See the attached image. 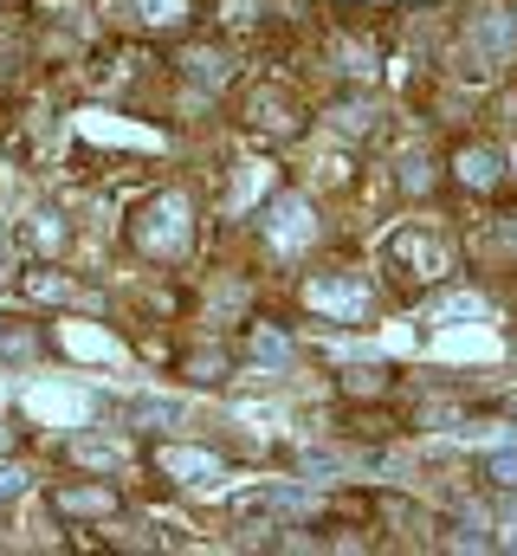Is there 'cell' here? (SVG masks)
<instances>
[{"instance_id":"cell-1","label":"cell","mask_w":517,"mask_h":556,"mask_svg":"<svg viewBox=\"0 0 517 556\" xmlns=\"http://www.w3.org/2000/svg\"><path fill=\"white\" fill-rule=\"evenodd\" d=\"M304 298H311V311H324V317H337V324H363V317H369V285H363V278L324 273V278L304 285Z\"/></svg>"},{"instance_id":"cell-2","label":"cell","mask_w":517,"mask_h":556,"mask_svg":"<svg viewBox=\"0 0 517 556\" xmlns=\"http://www.w3.org/2000/svg\"><path fill=\"white\" fill-rule=\"evenodd\" d=\"M388 266L407 278H440L453 266V253H446V240H433V233H420V227H401L394 240H388Z\"/></svg>"},{"instance_id":"cell-3","label":"cell","mask_w":517,"mask_h":556,"mask_svg":"<svg viewBox=\"0 0 517 556\" xmlns=\"http://www.w3.org/2000/svg\"><path fill=\"white\" fill-rule=\"evenodd\" d=\"M265 240H272V253H304V247L317 240L311 201H298V194H278V201L265 207Z\"/></svg>"},{"instance_id":"cell-4","label":"cell","mask_w":517,"mask_h":556,"mask_svg":"<svg viewBox=\"0 0 517 556\" xmlns=\"http://www.w3.org/2000/svg\"><path fill=\"white\" fill-rule=\"evenodd\" d=\"M317 498L298 492V485H258V492H240L234 498V518H272V525H291V518H311Z\"/></svg>"},{"instance_id":"cell-5","label":"cell","mask_w":517,"mask_h":556,"mask_svg":"<svg viewBox=\"0 0 517 556\" xmlns=\"http://www.w3.org/2000/svg\"><path fill=\"white\" fill-rule=\"evenodd\" d=\"M142 247H149V253H188V201H181V194H162V201L149 207Z\"/></svg>"},{"instance_id":"cell-6","label":"cell","mask_w":517,"mask_h":556,"mask_svg":"<svg viewBox=\"0 0 517 556\" xmlns=\"http://www.w3.org/2000/svg\"><path fill=\"white\" fill-rule=\"evenodd\" d=\"M162 472L168 479H181V485H194V492H207V485H220L227 472H220V459L214 453H201V446H162Z\"/></svg>"},{"instance_id":"cell-7","label":"cell","mask_w":517,"mask_h":556,"mask_svg":"<svg viewBox=\"0 0 517 556\" xmlns=\"http://www.w3.org/2000/svg\"><path fill=\"white\" fill-rule=\"evenodd\" d=\"M72 459H78V466H98V472H117L129 459V446L111 440V433H78V440H72Z\"/></svg>"},{"instance_id":"cell-8","label":"cell","mask_w":517,"mask_h":556,"mask_svg":"<svg viewBox=\"0 0 517 556\" xmlns=\"http://www.w3.org/2000/svg\"><path fill=\"white\" fill-rule=\"evenodd\" d=\"M472 46H479V52H512V13L486 7V13L472 20Z\"/></svg>"},{"instance_id":"cell-9","label":"cell","mask_w":517,"mask_h":556,"mask_svg":"<svg viewBox=\"0 0 517 556\" xmlns=\"http://www.w3.org/2000/svg\"><path fill=\"white\" fill-rule=\"evenodd\" d=\"M486 317H492V311H486V298H472V291L433 304V324H486Z\"/></svg>"},{"instance_id":"cell-10","label":"cell","mask_w":517,"mask_h":556,"mask_svg":"<svg viewBox=\"0 0 517 556\" xmlns=\"http://www.w3.org/2000/svg\"><path fill=\"white\" fill-rule=\"evenodd\" d=\"M459 181H466V188H492V181H499V155H492V149H466V155H459Z\"/></svg>"},{"instance_id":"cell-11","label":"cell","mask_w":517,"mask_h":556,"mask_svg":"<svg viewBox=\"0 0 517 556\" xmlns=\"http://www.w3.org/2000/svg\"><path fill=\"white\" fill-rule=\"evenodd\" d=\"M188 72H194V85H227V59L220 52H188Z\"/></svg>"},{"instance_id":"cell-12","label":"cell","mask_w":517,"mask_h":556,"mask_svg":"<svg viewBox=\"0 0 517 556\" xmlns=\"http://www.w3.org/2000/svg\"><path fill=\"white\" fill-rule=\"evenodd\" d=\"M136 13L149 26H175V20H188V0H136Z\"/></svg>"},{"instance_id":"cell-13","label":"cell","mask_w":517,"mask_h":556,"mask_svg":"<svg viewBox=\"0 0 517 556\" xmlns=\"http://www.w3.org/2000/svg\"><path fill=\"white\" fill-rule=\"evenodd\" d=\"M253 356L258 363H291V343L285 337H253Z\"/></svg>"},{"instance_id":"cell-14","label":"cell","mask_w":517,"mask_h":556,"mask_svg":"<svg viewBox=\"0 0 517 556\" xmlns=\"http://www.w3.org/2000/svg\"><path fill=\"white\" fill-rule=\"evenodd\" d=\"M492 479H499V485H517V453H512V446H499V453H492Z\"/></svg>"},{"instance_id":"cell-15","label":"cell","mask_w":517,"mask_h":556,"mask_svg":"<svg viewBox=\"0 0 517 556\" xmlns=\"http://www.w3.org/2000/svg\"><path fill=\"white\" fill-rule=\"evenodd\" d=\"M65 511H111L104 492H65Z\"/></svg>"},{"instance_id":"cell-16","label":"cell","mask_w":517,"mask_h":556,"mask_svg":"<svg viewBox=\"0 0 517 556\" xmlns=\"http://www.w3.org/2000/svg\"><path fill=\"white\" fill-rule=\"evenodd\" d=\"M20 492H26V472L20 466H0V505H13Z\"/></svg>"},{"instance_id":"cell-17","label":"cell","mask_w":517,"mask_h":556,"mask_svg":"<svg viewBox=\"0 0 517 556\" xmlns=\"http://www.w3.org/2000/svg\"><path fill=\"white\" fill-rule=\"evenodd\" d=\"M337 130H350V137H363V130H369V111H363V104H350V111H337Z\"/></svg>"},{"instance_id":"cell-18","label":"cell","mask_w":517,"mask_h":556,"mask_svg":"<svg viewBox=\"0 0 517 556\" xmlns=\"http://www.w3.org/2000/svg\"><path fill=\"white\" fill-rule=\"evenodd\" d=\"M401 188H414V194L427 188V162H420V155H407V162H401Z\"/></svg>"},{"instance_id":"cell-19","label":"cell","mask_w":517,"mask_h":556,"mask_svg":"<svg viewBox=\"0 0 517 556\" xmlns=\"http://www.w3.org/2000/svg\"><path fill=\"white\" fill-rule=\"evenodd\" d=\"M253 117H258V124H278V130H285V124H291V117H285V104H278V98H258V104H253Z\"/></svg>"},{"instance_id":"cell-20","label":"cell","mask_w":517,"mask_h":556,"mask_svg":"<svg viewBox=\"0 0 517 556\" xmlns=\"http://www.w3.org/2000/svg\"><path fill=\"white\" fill-rule=\"evenodd\" d=\"M33 240H39V247H59V227H52V214H39V227H33Z\"/></svg>"},{"instance_id":"cell-21","label":"cell","mask_w":517,"mask_h":556,"mask_svg":"<svg viewBox=\"0 0 517 556\" xmlns=\"http://www.w3.org/2000/svg\"><path fill=\"white\" fill-rule=\"evenodd\" d=\"M7 266H13V247H7V233H0V273H7Z\"/></svg>"},{"instance_id":"cell-22","label":"cell","mask_w":517,"mask_h":556,"mask_svg":"<svg viewBox=\"0 0 517 556\" xmlns=\"http://www.w3.org/2000/svg\"><path fill=\"white\" fill-rule=\"evenodd\" d=\"M505 544H512V551H517V525H512V538H505Z\"/></svg>"},{"instance_id":"cell-23","label":"cell","mask_w":517,"mask_h":556,"mask_svg":"<svg viewBox=\"0 0 517 556\" xmlns=\"http://www.w3.org/2000/svg\"><path fill=\"white\" fill-rule=\"evenodd\" d=\"M512 168H517V149H512Z\"/></svg>"}]
</instances>
